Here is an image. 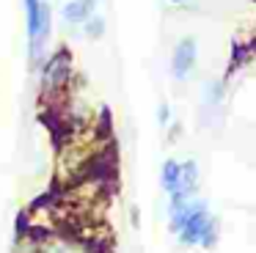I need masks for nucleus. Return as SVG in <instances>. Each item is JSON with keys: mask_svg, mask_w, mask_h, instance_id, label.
Wrapping results in <instances>:
<instances>
[{"mask_svg": "<svg viewBox=\"0 0 256 253\" xmlns=\"http://www.w3.org/2000/svg\"><path fill=\"white\" fill-rule=\"evenodd\" d=\"M25 3V30H28V47H30V60H39L47 38H50V25H52V11L44 0H22Z\"/></svg>", "mask_w": 256, "mask_h": 253, "instance_id": "obj_1", "label": "nucleus"}, {"mask_svg": "<svg viewBox=\"0 0 256 253\" xmlns=\"http://www.w3.org/2000/svg\"><path fill=\"white\" fill-rule=\"evenodd\" d=\"M196 58H198V44H196L193 36H184L182 42L174 47L171 55V74L176 80H188L196 69Z\"/></svg>", "mask_w": 256, "mask_h": 253, "instance_id": "obj_2", "label": "nucleus"}, {"mask_svg": "<svg viewBox=\"0 0 256 253\" xmlns=\"http://www.w3.org/2000/svg\"><path fill=\"white\" fill-rule=\"evenodd\" d=\"M69 72H72V60H69V55L61 50V52H56L44 66V91L61 88L64 82L69 80Z\"/></svg>", "mask_w": 256, "mask_h": 253, "instance_id": "obj_3", "label": "nucleus"}, {"mask_svg": "<svg viewBox=\"0 0 256 253\" xmlns=\"http://www.w3.org/2000/svg\"><path fill=\"white\" fill-rule=\"evenodd\" d=\"M96 8V0H69L61 8V16L66 25H83Z\"/></svg>", "mask_w": 256, "mask_h": 253, "instance_id": "obj_4", "label": "nucleus"}, {"mask_svg": "<svg viewBox=\"0 0 256 253\" xmlns=\"http://www.w3.org/2000/svg\"><path fill=\"white\" fill-rule=\"evenodd\" d=\"M179 182H182V162H176V160H166L160 168V184L162 190L171 196V192L179 190Z\"/></svg>", "mask_w": 256, "mask_h": 253, "instance_id": "obj_5", "label": "nucleus"}, {"mask_svg": "<svg viewBox=\"0 0 256 253\" xmlns=\"http://www.w3.org/2000/svg\"><path fill=\"white\" fill-rule=\"evenodd\" d=\"M196 187H198V165H196V160H184L182 162V182H179L176 192L196 196Z\"/></svg>", "mask_w": 256, "mask_h": 253, "instance_id": "obj_6", "label": "nucleus"}, {"mask_svg": "<svg viewBox=\"0 0 256 253\" xmlns=\"http://www.w3.org/2000/svg\"><path fill=\"white\" fill-rule=\"evenodd\" d=\"M223 96H226V86H223V80H210V82H204V104L218 108V104L223 102Z\"/></svg>", "mask_w": 256, "mask_h": 253, "instance_id": "obj_7", "label": "nucleus"}, {"mask_svg": "<svg viewBox=\"0 0 256 253\" xmlns=\"http://www.w3.org/2000/svg\"><path fill=\"white\" fill-rule=\"evenodd\" d=\"M83 33L88 38H100L102 33H105V20H102V16H96V14H91L88 20L83 22Z\"/></svg>", "mask_w": 256, "mask_h": 253, "instance_id": "obj_8", "label": "nucleus"}, {"mask_svg": "<svg viewBox=\"0 0 256 253\" xmlns=\"http://www.w3.org/2000/svg\"><path fill=\"white\" fill-rule=\"evenodd\" d=\"M157 121H160V126H166L168 121H171V108H168V104H160V108H157Z\"/></svg>", "mask_w": 256, "mask_h": 253, "instance_id": "obj_9", "label": "nucleus"}, {"mask_svg": "<svg viewBox=\"0 0 256 253\" xmlns=\"http://www.w3.org/2000/svg\"><path fill=\"white\" fill-rule=\"evenodd\" d=\"M171 3H176V6H182V3H184V0H171Z\"/></svg>", "mask_w": 256, "mask_h": 253, "instance_id": "obj_10", "label": "nucleus"}]
</instances>
